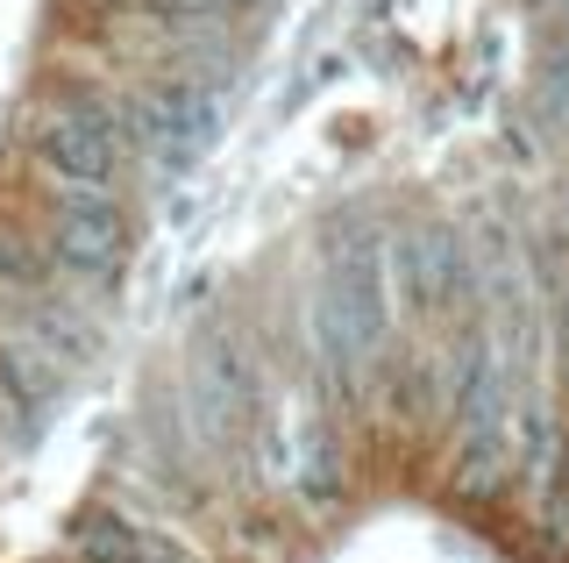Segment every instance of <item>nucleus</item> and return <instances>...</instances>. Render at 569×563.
Masks as SVG:
<instances>
[{
	"label": "nucleus",
	"instance_id": "nucleus-1",
	"mask_svg": "<svg viewBox=\"0 0 569 563\" xmlns=\"http://www.w3.org/2000/svg\"><path fill=\"white\" fill-rule=\"evenodd\" d=\"M29 157L50 179V192H114L129 165V129L114 100L100 93H58L29 115Z\"/></svg>",
	"mask_w": 569,
	"mask_h": 563
},
{
	"label": "nucleus",
	"instance_id": "nucleus-3",
	"mask_svg": "<svg viewBox=\"0 0 569 563\" xmlns=\"http://www.w3.org/2000/svg\"><path fill=\"white\" fill-rule=\"evenodd\" d=\"M142 136L150 144H164L171 157H192L213 136V100L207 86L192 79H157L150 93H142Z\"/></svg>",
	"mask_w": 569,
	"mask_h": 563
},
{
	"label": "nucleus",
	"instance_id": "nucleus-4",
	"mask_svg": "<svg viewBox=\"0 0 569 563\" xmlns=\"http://www.w3.org/2000/svg\"><path fill=\"white\" fill-rule=\"evenodd\" d=\"M86 550H93V563H171L150 535H136V527H121V521H93L86 527Z\"/></svg>",
	"mask_w": 569,
	"mask_h": 563
},
{
	"label": "nucleus",
	"instance_id": "nucleus-2",
	"mask_svg": "<svg viewBox=\"0 0 569 563\" xmlns=\"http://www.w3.org/2000/svg\"><path fill=\"white\" fill-rule=\"evenodd\" d=\"M43 250L64 278H86V286H114L121 264H129V221H121L114 192H58L50 200V228Z\"/></svg>",
	"mask_w": 569,
	"mask_h": 563
},
{
	"label": "nucleus",
	"instance_id": "nucleus-5",
	"mask_svg": "<svg viewBox=\"0 0 569 563\" xmlns=\"http://www.w3.org/2000/svg\"><path fill=\"white\" fill-rule=\"evenodd\" d=\"M556 8H562V29H569V0H556Z\"/></svg>",
	"mask_w": 569,
	"mask_h": 563
}]
</instances>
